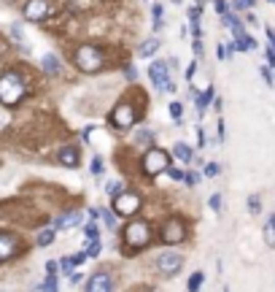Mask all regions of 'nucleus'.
<instances>
[{"label":"nucleus","instance_id":"obj_13","mask_svg":"<svg viewBox=\"0 0 275 292\" xmlns=\"http://www.w3.org/2000/svg\"><path fill=\"white\" fill-rule=\"evenodd\" d=\"M19 249V238L11 233H0V262L8 260V257H14Z\"/></svg>","mask_w":275,"mask_h":292},{"label":"nucleus","instance_id":"obj_28","mask_svg":"<svg viewBox=\"0 0 275 292\" xmlns=\"http://www.w3.org/2000/svg\"><path fill=\"white\" fill-rule=\"evenodd\" d=\"M248 211H251V214H259V211H262V203H259V197H257V195H251V197H248Z\"/></svg>","mask_w":275,"mask_h":292},{"label":"nucleus","instance_id":"obj_41","mask_svg":"<svg viewBox=\"0 0 275 292\" xmlns=\"http://www.w3.org/2000/svg\"><path fill=\"white\" fill-rule=\"evenodd\" d=\"M127 79H130V81H135V79H138V71L132 68V65H130V68H127Z\"/></svg>","mask_w":275,"mask_h":292},{"label":"nucleus","instance_id":"obj_26","mask_svg":"<svg viewBox=\"0 0 275 292\" xmlns=\"http://www.w3.org/2000/svg\"><path fill=\"white\" fill-rule=\"evenodd\" d=\"M121 190H124V182H111V184L106 187V192H108V195H113V197H116Z\"/></svg>","mask_w":275,"mask_h":292},{"label":"nucleus","instance_id":"obj_4","mask_svg":"<svg viewBox=\"0 0 275 292\" xmlns=\"http://www.w3.org/2000/svg\"><path fill=\"white\" fill-rule=\"evenodd\" d=\"M151 241V230L146 222H130L124 228V243H130L132 249H143Z\"/></svg>","mask_w":275,"mask_h":292},{"label":"nucleus","instance_id":"obj_22","mask_svg":"<svg viewBox=\"0 0 275 292\" xmlns=\"http://www.w3.org/2000/svg\"><path fill=\"white\" fill-rule=\"evenodd\" d=\"M203 273L197 271V273H192V279H189V292H200V284H203Z\"/></svg>","mask_w":275,"mask_h":292},{"label":"nucleus","instance_id":"obj_3","mask_svg":"<svg viewBox=\"0 0 275 292\" xmlns=\"http://www.w3.org/2000/svg\"><path fill=\"white\" fill-rule=\"evenodd\" d=\"M170 157L165 149H151V152H146L143 157V171L146 176H159V173H165L167 168H170Z\"/></svg>","mask_w":275,"mask_h":292},{"label":"nucleus","instance_id":"obj_32","mask_svg":"<svg viewBox=\"0 0 275 292\" xmlns=\"http://www.w3.org/2000/svg\"><path fill=\"white\" fill-rule=\"evenodd\" d=\"M211 209L213 211H221V195H211Z\"/></svg>","mask_w":275,"mask_h":292},{"label":"nucleus","instance_id":"obj_34","mask_svg":"<svg viewBox=\"0 0 275 292\" xmlns=\"http://www.w3.org/2000/svg\"><path fill=\"white\" fill-rule=\"evenodd\" d=\"M216 173H219V165H216V163H208V165H205V176H216Z\"/></svg>","mask_w":275,"mask_h":292},{"label":"nucleus","instance_id":"obj_24","mask_svg":"<svg viewBox=\"0 0 275 292\" xmlns=\"http://www.w3.org/2000/svg\"><path fill=\"white\" fill-rule=\"evenodd\" d=\"M135 141L138 144H151V141H154V133H151V130H140V133L135 136Z\"/></svg>","mask_w":275,"mask_h":292},{"label":"nucleus","instance_id":"obj_43","mask_svg":"<svg viewBox=\"0 0 275 292\" xmlns=\"http://www.w3.org/2000/svg\"><path fill=\"white\" fill-rule=\"evenodd\" d=\"M216 54H219V60H227V54H230V52H227V46H219V52H216Z\"/></svg>","mask_w":275,"mask_h":292},{"label":"nucleus","instance_id":"obj_38","mask_svg":"<svg viewBox=\"0 0 275 292\" xmlns=\"http://www.w3.org/2000/svg\"><path fill=\"white\" fill-rule=\"evenodd\" d=\"M57 265H60L57 260H49V262H46V271H49V273H57Z\"/></svg>","mask_w":275,"mask_h":292},{"label":"nucleus","instance_id":"obj_6","mask_svg":"<svg viewBox=\"0 0 275 292\" xmlns=\"http://www.w3.org/2000/svg\"><path fill=\"white\" fill-rule=\"evenodd\" d=\"M148 79L154 81V87L159 92H176V84H173V79H170V73H167V62H154L151 65Z\"/></svg>","mask_w":275,"mask_h":292},{"label":"nucleus","instance_id":"obj_35","mask_svg":"<svg viewBox=\"0 0 275 292\" xmlns=\"http://www.w3.org/2000/svg\"><path fill=\"white\" fill-rule=\"evenodd\" d=\"M213 6H216L219 14H227V0H213Z\"/></svg>","mask_w":275,"mask_h":292},{"label":"nucleus","instance_id":"obj_15","mask_svg":"<svg viewBox=\"0 0 275 292\" xmlns=\"http://www.w3.org/2000/svg\"><path fill=\"white\" fill-rule=\"evenodd\" d=\"M41 65H43V71L49 73V76H57V73L62 71V62H60V57H57V54H43Z\"/></svg>","mask_w":275,"mask_h":292},{"label":"nucleus","instance_id":"obj_29","mask_svg":"<svg viewBox=\"0 0 275 292\" xmlns=\"http://www.w3.org/2000/svg\"><path fill=\"white\" fill-rule=\"evenodd\" d=\"M181 111H184L181 103H170V117H173L176 122H181Z\"/></svg>","mask_w":275,"mask_h":292},{"label":"nucleus","instance_id":"obj_27","mask_svg":"<svg viewBox=\"0 0 275 292\" xmlns=\"http://www.w3.org/2000/svg\"><path fill=\"white\" fill-rule=\"evenodd\" d=\"M154 30H162V6H154Z\"/></svg>","mask_w":275,"mask_h":292},{"label":"nucleus","instance_id":"obj_23","mask_svg":"<svg viewBox=\"0 0 275 292\" xmlns=\"http://www.w3.org/2000/svg\"><path fill=\"white\" fill-rule=\"evenodd\" d=\"M41 292H57V276L54 273H49V279L41 284Z\"/></svg>","mask_w":275,"mask_h":292},{"label":"nucleus","instance_id":"obj_21","mask_svg":"<svg viewBox=\"0 0 275 292\" xmlns=\"http://www.w3.org/2000/svg\"><path fill=\"white\" fill-rule=\"evenodd\" d=\"M54 235H57V228L41 230V233H38V246H49V243L54 241Z\"/></svg>","mask_w":275,"mask_h":292},{"label":"nucleus","instance_id":"obj_5","mask_svg":"<svg viewBox=\"0 0 275 292\" xmlns=\"http://www.w3.org/2000/svg\"><path fill=\"white\" fill-rule=\"evenodd\" d=\"M140 206H143V200H140L138 192H124V190H121L116 197H113V211H116L119 216H132V214H138Z\"/></svg>","mask_w":275,"mask_h":292},{"label":"nucleus","instance_id":"obj_2","mask_svg":"<svg viewBox=\"0 0 275 292\" xmlns=\"http://www.w3.org/2000/svg\"><path fill=\"white\" fill-rule=\"evenodd\" d=\"M76 65H79L84 73H97L103 68V52L97 46L84 43V46H79V52H76Z\"/></svg>","mask_w":275,"mask_h":292},{"label":"nucleus","instance_id":"obj_8","mask_svg":"<svg viewBox=\"0 0 275 292\" xmlns=\"http://www.w3.org/2000/svg\"><path fill=\"white\" fill-rule=\"evenodd\" d=\"M162 241L165 243H184L186 241V224H184V219H178V216L167 219L165 228H162Z\"/></svg>","mask_w":275,"mask_h":292},{"label":"nucleus","instance_id":"obj_31","mask_svg":"<svg viewBox=\"0 0 275 292\" xmlns=\"http://www.w3.org/2000/svg\"><path fill=\"white\" fill-rule=\"evenodd\" d=\"M92 173H94V176H100V173H103V160H100V157H94V160H92Z\"/></svg>","mask_w":275,"mask_h":292},{"label":"nucleus","instance_id":"obj_44","mask_svg":"<svg viewBox=\"0 0 275 292\" xmlns=\"http://www.w3.org/2000/svg\"><path fill=\"white\" fill-rule=\"evenodd\" d=\"M267 41H270V46H272V49H275V33L270 30V27H267Z\"/></svg>","mask_w":275,"mask_h":292},{"label":"nucleus","instance_id":"obj_42","mask_svg":"<svg viewBox=\"0 0 275 292\" xmlns=\"http://www.w3.org/2000/svg\"><path fill=\"white\" fill-rule=\"evenodd\" d=\"M267 65H275V49H272V46L267 49Z\"/></svg>","mask_w":275,"mask_h":292},{"label":"nucleus","instance_id":"obj_37","mask_svg":"<svg viewBox=\"0 0 275 292\" xmlns=\"http://www.w3.org/2000/svg\"><path fill=\"white\" fill-rule=\"evenodd\" d=\"M87 238H97V228H94V222L87 224Z\"/></svg>","mask_w":275,"mask_h":292},{"label":"nucleus","instance_id":"obj_9","mask_svg":"<svg viewBox=\"0 0 275 292\" xmlns=\"http://www.w3.org/2000/svg\"><path fill=\"white\" fill-rule=\"evenodd\" d=\"M135 119H138V114H135V108H132L130 103H119V106L113 108V114H111V122L116 127H132Z\"/></svg>","mask_w":275,"mask_h":292},{"label":"nucleus","instance_id":"obj_14","mask_svg":"<svg viewBox=\"0 0 275 292\" xmlns=\"http://www.w3.org/2000/svg\"><path fill=\"white\" fill-rule=\"evenodd\" d=\"M79 222H81V211H70V214H62L60 219L54 222V228H57V230H70V228H76Z\"/></svg>","mask_w":275,"mask_h":292},{"label":"nucleus","instance_id":"obj_12","mask_svg":"<svg viewBox=\"0 0 275 292\" xmlns=\"http://www.w3.org/2000/svg\"><path fill=\"white\" fill-rule=\"evenodd\" d=\"M57 160H60V165H65V168H79L81 152H79V146H62L60 152H57Z\"/></svg>","mask_w":275,"mask_h":292},{"label":"nucleus","instance_id":"obj_20","mask_svg":"<svg viewBox=\"0 0 275 292\" xmlns=\"http://www.w3.org/2000/svg\"><path fill=\"white\" fill-rule=\"evenodd\" d=\"M194 98H197V108H200V114H203V111L208 108V103L213 100V87H208L203 95H194Z\"/></svg>","mask_w":275,"mask_h":292},{"label":"nucleus","instance_id":"obj_7","mask_svg":"<svg viewBox=\"0 0 275 292\" xmlns=\"http://www.w3.org/2000/svg\"><path fill=\"white\" fill-rule=\"evenodd\" d=\"M181 268H184V257L178 252H162L157 257V271L162 273V276H176Z\"/></svg>","mask_w":275,"mask_h":292},{"label":"nucleus","instance_id":"obj_30","mask_svg":"<svg viewBox=\"0 0 275 292\" xmlns=\"http://www.w3.org/2000/svg\"><path fill=\"white\" fill-rule=\"evenodd\" d=\"M167 176H170V178H176V182H184V173L178 171V168H173V165L167 168Z\"/></svg>","mask_w":275,"mask_h":292},{"label":"nucleus","instance_id":"obj_40","mask_svg":"<svg viewBox=\"0 0 275 292\" xmlns=\"http://www.w3.org/2000/svg\"><path fill=\"white\" fill-rule=\"evenodd\" d=\"M262 76H264V81H267V84H272V76H270V68H267V65L262 68Z\"/></svg>","mask_w":275,"mask_h":292},{"label":"nucleus","instance_id":"obj_17","mask_svg":"<svg viewBox=\"0 0 275 292\" xmlns=\"http://www.w3.org/2000/svg\"><path fill=\"white\" fill-rule=\"evenodd\" d=\"M262 235H264V243H267V246H275V214H272V216H267V222H264Z\"/></svg>","mask_w":275,"mask_h":292},{"label":"nucleus","instance_id":"obj_18","mask_svg":"<svg viewBox=\"0 0 275 292\" xmlns=\"http://www.w3.org/2000/svg\"><path fill=\"white\" fill-rule=\"evenodd\" d=\"M173 154H176L178 160H184V163H189V160H194V149L186 146V144H176V146H173Z\"/></svg>","mask_w":275,"mask_h":292},{"label":"nucleus","instance_id":"obj_16","mask_svg":"<svg viewBox=\"0 0 275 292\" xmlns=\"http://www.w3.org/2000/svg\"><path fill=\"white\" fill-rule=\"evenodd\" d=\"M87 260V252H81V254H76V257H62L60 260V268L65 271V273H70L76 265H81V262Z\"/></svg>","mask_w":275,"mask_h":292},{"label":"nucleus","instance_id":"obj_19","mask_svg":"<svg viewBox=\"0 0 275 292\" xmlns=\"http://www.w3.org/2000/svg\"><path fill=\"white\" fill-rule=\"evenodd\" d=\"M157 49H159V41L157 38H148L143 46H140V49H138V54H140V57H154V54H157Z\"/></svg>","mask_w":275,"mask_h":292},{"label":"nucleus","instance_id":"obj_25","mask_svg":"<svg viewBox=\"0 0 275 292\" xmlns=\"http://www.w3.org/2000/svg\"><path fill=\"white\" fill-rule=\"evenodd\" d=\"M254 3H257V0H232V8H238V11H248Z\"/></svg>","mask_w":275,"mask_h":292},{"label":"nucleus","instance_id":"obj_36","mask_svg":"<svg viewBox=\"0 0 275 292\" xmlns=\"http://www.w3.org/2000/svg\"><path fill=\"white\" fill-rule=\"evenodd\" d=\"M184 182L186 184H197V182H200V176H197V173H184Z\"/></svg>","mask_w":275,"mask_h":292},{"label":"nucleus","instance_id":"obj_33","mask_svg":"<svg viewBox=\"0 0 275 292\" xmlns=\"http://www.w3.org/2000/svg\"><path fill=\"white\" fill-rule=\"evenodd\" d=\"M103 219H106L108 228H113V224H116V219H113V214H111L108 209H103Z\"/></svg>","mask_w":275,"mask_h":292},{"label":"nucleus","instance_id":"obj_39","mask_svg":"<svg viewBox=\"0 0 275 292\" xmlns=\"http://www.w3.org/2000/svg\"><path fill=\"white\" fill-rule=\"evenodd\" d=\"M194 71H197V65L192 62V65H189V68H186V79H189V81H192V79H194Z\"/></svg>","mask_w":275,"mask_h":292},{"label":"nucleus","instance_id":"obj_1","mask_svg":"<svg viewBox=\"0 0 275 292\" xmlns=\"http://www.w3.org/2000/svg\"><path fill=\"white\" fill-rule=\"evenodd\" d=\"M24 92H27V89H24V81H22V76H19V73L6 71L3 76H0V103H3V106L14 108L16 103H22Z\"/></svg>","mask_w":275,"mask_h":292},{"label":"nucleus","instance_id":"obj_11","mask_svg":"<svg viewBox=\"0 0 275 292\" xmlns=\"http://www.w3.org/2000/svg\"><path fill=\"white\" fill-rule=\"evenodd\" d=\"M49 16V0H27L24 6V19L30 22H41Z\"/></svg>","mask_w":275,"mask_h":292},{"label":"nucleus","instance_id":"obj_10","mask_svg":"<svg viewBox=\"0 0 275 292\" xmlns=\"http://www.w3.org/2000/svg\"><path fill=\"white\" fill-rule=\"evenodd\" d=\"M84 292H113V279L108 276V273L97 271V273H92V276H89Z\"/></svg>","mask_w":275,"mask_h":292}]
</instances>
